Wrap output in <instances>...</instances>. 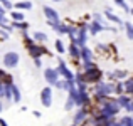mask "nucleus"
<instances>
[{
  "mask_svg": "<svg viewBox=\"0 0 133 126\" xmlns=\"http://www.w3.org/2000/svg\"><path fill=\"white\" fill-rule=\"evenodd\" d=\"M47 24H49V27H52L54 30H56V27L59 25V22H56V20H47Z\"/></svg>",
  "mask_w": 133,
  "mask_h": 126,
  "instance_id": "obj_36",
  "label": "nucleus"
},
{
  "mask_svg": "<svg viewBox=\"0 0 133 126\" xmlns=\"http://www.w3.org/2000/svg\"><path fill=\"white\" fill-rule=\"evenodd\" d=\"M44 79H45V82H47L49 86H54V84L59 81V72H57V69H52V67L44 69Z\"/></svg>",
  "mask_w": 133,
  "mask_h": 126,
  "instance_id": "obj_8",
  "label": "nucleus"
},
{
  "mask_svg": "<svg viewBox=\"0 0 133 126\" xmlns=\"http://www.w3.org/2000/svg\"><path fill=\"white\" fill-rule=\"evenodd\" d=\"M125 32H127V37L130 40H133V24H130V22H125Z\"/></svg>",
  "mask_w": 133,
  "mask_h": 126,
  "instance_id": "obj_25",
  "label": "nucleus"
},
{
  "mask_svg": "<svg viewBox=\"0 0 133 126\" xmlns=\"http://www.w3.org/2000/svg\"><path fill=\"white\" fill-rule=\"evenodd\" d=\"M34 116H36V118H41V116H42V114H41L39 111H34Z\"/></svg>",
  "mask_w": 133,
  "mask_h": 126,
  "instance_id": "obj_44",
  "label": "nucleus"
},
{
  "mask_svg": "<svg viewBox=\"0 0 133 126\" xmlns=\"http://www.w3.org/2000/svg\"><path fill=\"white\" fill-rule=\"evenodd\" d=\"M116 126H121V124H120V123H116Z\"/></svg>",
  "mask_w": 133,
  "mask_h": 126,
  "instance_id": "obj_47",
  "label": "nucleus"
},
{
  "mask_svg": "<svg viewBox=\"0 0 133 126\" xmlns=\"http://www.w3.org/2000/svg\"><path fill=\"white\" fill-rule=\"evenodd\" d=\"M103 30H104L103 24H98V22H94V20H91L88 24V34H91V36H96V34L103 32Z\"/></svg>",
  "mask_w": 133,
  "mask_h": 126,
  "instance_id": "obj_14",
  "label": "nucleus"
},
{
  "mask_svg": "<svg viewBox=\"0 0 133 126\" xmlns=\"http://www.w3.org/2000/svg\"><path fill=\"white\" fill-rule=\"evenodd\" d=\"M110 78L111 79H123V78H127V72L125 71H115V72H110Z\"/></svg>",
  "mask_w": 133,
  "mask_h": 126,
  "instance_id": "obj_29",
  "label": "nucleus"
},
{
  "mask_svg": "<svg viewBox=\"0 0 133 126\" xmlns=\"http://www.w3.org/2000/svg\"><path fill=\"white\" fill-rule=\"evenodd\" d=\"M7 25V15L0 13V27H5Z\"/></svg>",
  "mask_w": 133,
  "mask_h": 126,
  "instance_id": "obj_35",
  "label": "nucleus"
},
{
  "mask_svg": "<svg viewBox=\"0 0 133 126\" xmlns=\"http://www.w3.org/2000/svg\"><path fill=\"white\" fill-rule=\"evenodd\" d=\"M57 72L59 76H62V78L68 81V79H74V74L71 72V69L68 67V64H66L62 59H59V66H57Z\"/></svg>",
  "mask_w": 133,
  "mask_h": 126,
  "instance_id": "obj_11",
  "label": "nucleus"
},
{
  "mask_svg": "<svg viewBox=\"0 0 133 126\" xmlns=\"http://www.w3.org/2000/svg\"><path fill=\"white\" fill-rule=\"evenodd\" d=\"M88 114H89V111L86 109V108H79V109L76 111L74 118H72V124H74V126H79V124L86 123V120H88Z\"/></svg>",
  "mask_w": 133,
  "mask_h": 126,
  "instance_id": "obj_10",
  "label": "nucleus"
},
{
  "mask_svg": "<svg viewBox=\"0 0 133 126\" xmlns=\"http://www.w3.org/2000/svg\"><path fill=\"white\" fill-rule=\"evenodd\" d=\"M56 51H57L59 52V54H64V52H66V45H64V42H62L61 39H57V40H56Z\"/></svg>",
  "mask_w": 133,
  "mask_h": 126,
  "instance_id": "obj_28",
  "label": "nucleus"
},
{
  "mask_svg": "<svg viewBox=\"0 0 133 126\" xmlns=\"http://www.w3.org/2000/svg\"><path fill=\"white\" fill-rule=\"evenodd\" d=\"M93 20L98 24H103V17H101V13H93Z\"/></svg>",
  "mask_w": 133,
  "mask_h": 126,
  "instance_id": "obj_34",
  "label": "nucleus"
},
{
  "mask_svg": "<svg viewBox=\"0 0 133 126\" xmlns=\"http://www.w3.org/2000/svg\"><path fill=\"white\" fill-rule=\"evenodd\" d=\"M127 111H128V113H133V99H131V103H130V106H128V108H127Z\"/></svg>",
  "mask_w": 133,
  "mask_h": 126,
  "instance_id": "obj_42",
  "label": "nucleus"
},
{
  "mask_svg": "<svg viewBox=\"0 0 133 126\" xmlns=\"http://www.w3.org/2000/svg\"><path fill=\"white\" fill-rule=\"evenodd\" d=\"M42 12H44V15H45V19H47V20H56V22H59V12L56 9L45 5L44 9H42Z\"/></svg>",
  "mask_w": 133,
  "mask_h": 126,
  "instance_id": "obj_13",
  "label": "nucleus"
},
{
  "mask_svg": "<svg viewBox=\"0 0 133 126\" xmlns=\"http://www.w3.org/2000/svg\"><path fill=\"white\" fill-rule=\"evenodd\" d=\"M78 37L74 40H71L72 44H76L79 49L81 47H86V42H88V25L86 24H81V27H78Z\"/></svg>",
  "mask_w": 133,
  "mask_h": 126,
  "instance_id": "obj_6",
  "label": "nucleus"
},
{
  "mask_svg": "<svg viewBox=\"0 0 133 126\" xmlns=\"http://www.w3.org/2000/svg\"><path fill=\"white\" fill-rule=\"evenodd\" d=\"M79 52H81V49H79L76 44H72V42H71L69 47H68V54L71 55L72 59H79Z\"/></svg>",
  "mask_w": 133,
  "mask_h": 126,
  "instance_id": "obj_21",
  "label": "nucleus"
},
{
  "mask_svg": "<svg viewBox=\"0 0 133 126\" xmlns=\"http://www.w3.org/2000/svg\"><path fill=\"white\" fill-rule=\"evenodd\" d=\"M118 123L121 126H133V116H123V118H120Z\"/></svg>",
  "mask_w": 133,
  "mask_h": 126,
  "instance_id": "obj_26",
  "label": "nucleus"
},
{
  "mask_svg": "<svg viewBox=\"0 0 133 126\" xmlns=\"http://www.w3.org/2000/svg\"><path fill=\"white\" fill-rule=\"evenodd\" d=\"M41 103H42L44 108L52 106V89H51V86L44 87V89L41 91Z\"/></svg>",
  "mask_w": 133,
  "mask_h": 126,
  "instance_id": "obj_9",
  "label": "nucleus"
},
{
  "mask_svg": "<svg viewBox=\"0 0 133 126\" xmlns=\"http://www.w3.org/2000/svg\"><path fill=\"white\" fill-rule=\"evenodd\" d=\"M32 40L34 42H37V44H44V42H47V36H45L44 32H34V36H32Z\"/></svg>",
  "mask_w": 133,
  "mask_h": 126,
  "instance_id": "obj_22",
  "label": "nucleus"
},
{
  "mask_svg": "<svg viewBox=\"0 0 133 126\" xmlns=\"http://www.w3.org/2000/svg\"><path fill=\"white\" fill-rule=\"evenodd\" d=\"M116 103L120 104L121 109H127V108L130 106V103H131V96H125V94H121V96L116 97Z\"/></svg>",
  "mask_w": 133,
  "mask_h": 126,
  "instance_id": "obj_19",
  "label": "nucleus"
},
{
  "mask_svg": "<svg viewBox=\"0 0 133 126\" xmlns=\"http://www.w3.org/2000/svg\"><path fill=\"white\" fill-rule=\"evenodd\" d=\"M19 61H20L19 54H17V52H14V51L7 52V54L3 55V66H5L7 69H14V67H17V66H19Z\"/></svg>",
  "mask_w": 133,
  "mask_h": 126,
  "instance_id": "obj_7",
  "label": "nucleus"
},
{
  "mask_svg": "<svg viewBox=\"0 0 133 126\" xmlns=\"http://www.w3.org/2000/svg\"><path fill=\"white\" fill-rule=\"evenodd\" d=\"M72 108H74V101H72L71 97L68 96V99H66V103H64V109L69 111V109H72Z\"/></svg>",
  "mask_w": 133,
  "mask_h": 126,
  "instance_id": "obj_32",
  "label": "nucleus"
},
{
  "mask_svg": "<svg viewBox=\"0 0 133 126\" xmlns=\"http://www.w3.org/2000/svg\"><path fill=\"white\" fill-rule=\"evenodd\" d=\"M68 96L74 101V106L78 108H86L91 103V97L88 94V91H78V89H72L68 93Z\"/></svg>",
  "mask_w": 133,
  "mask_h": 126,
  "instance_id": "obj_5",
  "label": "nucleus"
},
{
  "mask_svg": "<svg viewBox=\"0 0 133 126\" xmlns=\"http://www.w3.org/2000/svg\"><path fill=\"white\" fill-rule=\"evenodd\" d=\"M74 84H76V89H78V91H86V87H88V82H86L84 74H83V72H78V74H74Z\"/></svg>",
  "mask_w": 133,
  "mask_h": 126,
  "instance_id": "obj_12",
  "label": "nucleus"
},
{
  "mask_svg": "<svg viewBox=\"0 0 133 126\" xmlns=\"http://www.w3.org/2000/svg\"><path fill=\"white\" fill-rule=\"evenodd\" d=\"M71 126H74V124H71Z\"/></svg>",
  "mask_w": 133,
  "mask_h": 126,
  "instance_id": "obj_49",
  "label": "nucleus"
},
{
  "mask_svg": "<svg viewBox=\"0 0 133 126\" xmlns=\"http://www.w3.org/2000/svg\"><path fill=\"white\" fill-rule=\"evenodd\" d=\"M115 93H116L118 96H121V94L125 93V86H123V82L116 81V84H115Z\"/></svg>",
  "mask_w": 133,
  "mask_h": 126,
  "instance_id": "obj_30",
  "label": "nucleus"
},
{
  "mask_svg": "<svg viewBox=\"0 0 133 126\" xmlns=\"http://www.w3.org/2000/svg\"><path fill=\"white\" fill-rule=\"evenodd\" d=\"M104 17H106L108 20H111V22L118 24L120 27H123V25H125V22H123V20H121L120 17H118V15H115V13L111 12V9H106V12H104Z\"/></svg>",
  "mask_w": 133,
  "mask_h": 126,
  "instance_id": "obj_16",
  "label": "nucleus"
},
{
  "mask_svg": "<svg viewBox=\"0 0 133 126\" xmlns=\"http://www.w3.org/2000/svg\"><path fill=\"white\" fill-rule=\"evenodd\" d=\"M10 19H12V22H24L25 13L22 10H10Z\"/></svg>",
  "mask_w": 133,
  "mask_h": 126,
  "instance_id": "obj_20",
  "label": "nucleus"
},
{
  "mask_svg": "<svg viewBox=\"0 0 133 126\" xmlns=\"http://www.w3.org/2000/svg\"><path fill=\"white\" fill-rule=\"evenodd\" d=\"M14 7H15V10H30L32 9V2H29V0H25V2H17Z\"/></svg>",
  "mask_w": 133,
  "mask_h": 126,
  "instance_id": "obj_23",
  "label": "nucleus"
},
{
  "mask_svg": "<svg viewBox=\"0 0 133 126\" xmlns=\"http://www.w3.org/2000/svg\"><path fill=\"white\" fill-rule=\"evenodd\" d=\"M0 37H2V39H9V32H5L3 29H0Z\"/></svg>",
  "mask_w": 133,
  "mask_h": 126,
  "instance_id": "obj_39",
  "label": "nucleus"
},
{
  "mask_svg": "<svg viewBox=\"0 0 133 126\" xmlns=\"http://www.w3.org/2000/svg\"><path fill=\"white\" fill-rule=\"evenodd\" d=\"M120 104L116 103V99H113V97H108L106 101H104L103 104H99V108H98V113H101L103 116H106L108 120L110 118H115L118 113H120Z\"/></svg>",
  "mask_w": 133,
  "mask_h": 126,
  "instance_id": "obj_3",
  "label": "nucleus"
},
{
  "mask_svg": "<svg viewBox=\"0 0 133 126\" xmlns=\"http://www.w3.org/2000/svg\"><path fill=\"white\" fill-rule=\"evenodd\" d=\"M113 93H115V84L113 82L99 81V82L94 84V99H96L99 104H103Z\"/></svg>",
  "mask_w": 133,
  "mask_h": 126,
  "instance_id": "obj_2",
  "label": "nucleus"
},
{
  "mask_svg": "<svg viewBox=\"0 0 133 126\" xmlns=\"http://www.w3.org/2000/svg\"><path fill=\"white\" fill-rule=\"evenodd\" d=\"M68 29H69L68 24H61V22H59V25L56 27V32L61 34V36H68Z\"/></svg>",
  "mask_w": 133,
  "mask_h": 126,
  "instance_id": "obj_24",
  "label": "nucleus"
},
{
  "mask_svg": "<svg viewBox=\"0 0 133 126\" xmlns=\"http://www.w3.org/2000/svg\"><path fill=\"white\" fill-rule=\"evenodd\" d=\"M52 2H62V0H52Z\"/></svg>",
  "mask_w": 133,
  "mask_h": 126,
  "instance_id": "obj_46",
  "label": "nucleus"
},
{
  "mask_svg": "<svg viewBox=\"0 0 133 126\" xmlns=\"http://www.w3.org/2000/svg\"><path fill=\"white\" fill-rule=\"evenodd\" d=\"M34 64H36V67H42V61H41V59H34Z\"/></svg>",
  "mask_w": 133,
  "mask_h": 126,
  "instance_id": "obj_40",
  "label": "nucleus"
},
{
  "mask_svg": "<svg viewBox=\"0 0 133 126\" xmlns=\"http://www.w3.org/2000/svg\"><path fill=\"white\" fill-rule=\"evenodd\" d=\"M78 27H76V25H69V29H68V36L69 37H71V40H74L76 39V37H78Z\"/></svg>",
  "mask_w": 133,
  "mask_h": 126,
  "instance_id": "obj_27",
  "label": "nucleus"
},
{
  "mask_svg": "<svg viewBox=\"0 0 133 126\" xmlns=\"http://www.w3.org/2000/svg\"><path fill=\"white\" fill-rule=\"evenodd\" d=\"M3 91H5V87H3V84L0 82V99L3 97Z\"/></svg>",
  "mask_w": 133,
  "mask_h": 126,
  "instance_id": "obj_41",
  "label": "nucleus"
},
{
  "mask_svg": "<svg viewBox=\"0 0 133 126\" xmlns=\"http://www.w3.org/2000/svg\"><path fill=\"white\" fill-rule=\"evenodd\" d=\"M0 3H2V7H3L5 10H12V9H14V3L10 2V0H3V2H0Z\"/></svg>",
  "mask_w": 133,
  "mask_h": 126,
  "instance_id": "obj_33",
  "label": "nucleus"
},
{
  "mask_svg": "<svg viewBox=\"0 0 133 126\" xmlns=\"http://www.w3.org/2000/svg\"><path fill=\"white\" fill-rule=\"evenodd\" d=\"M54 86H56V87H57V89H62V86H64V79H59V81H57V82H56V84H54Z\"/></svg>",
  "mask_w": 133,
  "mask_h": 126,
  "instance_id": "obj_37",
  "label": "nucleus"
},
{
  "mask_svg": "<svg viewBox=\"0 0 133 126\" xmlns=\"http://www.w3.org/2000/svg\"><path fill=\"white\" fill-rule=\"evenodd\" d=\"M0 111H3V104H2V101H0Z\"/></svg>",
  "mask_w": 133,
  "mask_h": 126,
  "instance_id": "obj_45",
  "label": "nucleus"
},
{
  "mask_svg": "<svg viewBox=\"0 0 133 126\" xmlns=\"http://www.w3.org/2000/svg\"><path fill=\"white\" fill-rule=\"evenodd\" d=\"M0 126H9V124H7L5 120H2V118H0Z\"/></svg>",
  "mask_w": 133,
  "mask_h": 126,
  "instance_id": "obj_43",
  "label": "nucleus"
},
{
  "mask_svg": "<svg viewBox=\"0 0 133 126\" xmlns=\"http://www.w3.org/2000/svg\"><path fill=\"white\" fill-rule=\"evenodd\" d=\"M0 2H3V0H0Z\"/></svg>",
  "mask_w": 133,
  "mask_h": 126,
  "instance_id": "obj_48",
  "label": "nucleus"
},
{
  "mask_svg": "<svg viewBox=\"0 0 133 126\" xmlns=\"http://www.w3.org/2000/svg\"><path fill=\"white\" fill-rule=\"evenodd\" d=\"M24 42H25V49L32 59H41V55L47 52V49L42 47L41 44H37V42H34L29 36H24Z\"/></svg>",
  "mask_w": 133,
  "mask_h": 126,
  "instance_id": "obj_4",
  "label": "nucleus"
},
{
  "mask_svg": "<svg viewBox=\"0 0 133 126\" xmlns=\"http://www.w3.org/2000/svg\"><path fill=\"white\" fill-rule=\"evenodd\" d=\"M118 121H115V118H111V120H108V123L104 124V126H116Z\"/></svg>",
  "mask_w": 133,
  "mask_h": 126,
  "instance_id": "obj_38",
  "label": "nucleus"
},
{
  "mask_svg": "<svg viewBox=\"0 0 133 126\" xmlns=\"http://www.w3.org/2000/svg\"><path fill=\"white\" fill-rule=\"evenodd\" d=\"M115 3H116L118 7H121L125 12H130V7H128V3L125 2V0H115Z\"/></svg>",
  "mask_w": 133,
  "mask_h": 126,
  "instance_id": "obj_31",
  "label": "nucleus"
},
{
  "mask_svg": "<svg viewBox=\"0 0 133 126\" xmlns=\"http://www.w3.org/2000/svg\"><path fill=\"white\" fill-rule=\"evenodd\" d=\"M110 120H111V118H110ZM106 123H108V118L103 116L101 113H98V111H96V114L93 116V124L94 126H104Z\"/></svg>",
  "mask_w": 133,
  "mask_h": 126,
  "instance_id": "obj_18",
  "label": "nucleus"
},
{
  "mask_svg": "<svg viewBox=\"0 0 133 126\" xmlns=\"http://www.w3.org/2000/svg\"><path fill=\"white\" fill-rule=\"evenodd\" d=\"M10 93H12V103H20L22 93H20V89L17 87V84H12V86H10Z\"/></svg>",
  "mask_w": 133,
  "mask_h": 126,
  "instance_id": "obj_17",
  "label": "nucleus"
},
{
  "mask_svg": "<svg viewBox=\"0 0 133 126\" xmlns=\"http://www.w3.org/2000/svg\"><path fill=\"white\" fill-rule=\"evenodd\" d=\"M79 59L83 62H93V51L86 45V47H81V52H79Z\"/></svg>",
  "mask_w": 133,
  "mask_h": 126,
  "instance_id": "obj_15",
  "label": "nucleus"
},
{
  "mask_svg": "<svg viewBox=\"0 0 133 126\" xmlns=\"http://www.w3.org/2000/svg\"><path fill=\"white\" fill-rule=\"evenodd\" d=\"M83 74H84V79L88 84H96L101 81V78H103V71H101L99 67H98L94 62H83Z\"/></svg>",
  "mask_w": 133,
  "mask_h": 126,
  "instance_id": "obj_1",
  "label": "nucleus"
}]
</instances>
